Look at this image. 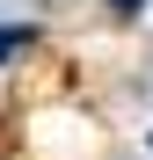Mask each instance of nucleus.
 <instances>
[{
  "label": "nucleus",
  "instance_id": "obj_1",
  "mask_svg": "<svg viewBox=\"0 0 153 160\" xmlns=\"http://www.w3.org/2000/svg\"><path fill=\"white\" fill-rule=\"evenodd\" d=\"M29 44H37V29H29V22H0V66H8L15 51H29Z\"/></svg>",
  "mask_w": 153,
  "mask_h": 160
},
{
  "label": "nucleus",
  "instance_id": "obj_2",
  "mask_svg": "<svg viewBox=\"0 0 153 160\" xmlns=\"http://www.w3.org/2000/svg\"><path fill=\"white\" fill-rule=\"evenodd\" d=\"M110 8H117V15H139V8H146V0H110Z\"/></svg>",
  "mask_w": 153,
  "mask_h": 160
}]
</instances>
